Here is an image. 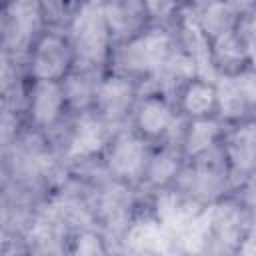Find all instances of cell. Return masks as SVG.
I'll use <instances>...</instances> for the list:
<instances>
[{
    "instance_id": "cell-1",
    "label": "cell",
    "mask_w": 256,
    "mask_h": 256,
    "mask_svg": "<svg viewBox=\"0 0 256 256\" xmlns=\"http://www.w3.org/2000/svg\"><path fill=\"white\" fill-rule=\"evenodd\" d=\"M72 38L76 52L86 62H100L106 54L108 24L104 12L96 4H84L72 22Z\"/></svg>"
},
{
    "instance_id": "cell-2",
    "label": "cell",
    "mask_w": 256,
    "mask_h": 256,
    "mask_svg": "<svg viewBox=\"0 0 256 256\" xmlns=\"http://www.w3.org/2000/svg\"><path fill=\"white\" fill-rule=\"evenodd\" d=\"M172 58V42L164 32H150L138 40H134L130 46H126L122 54V64L128 70L144 72V70H158L160 66H166V62Z\"/></svg>"
},
{
    "instance_id": "cell-3",
    "label": "cell",
    "mask_w": 256,
    "mask_h": 256,
    "mask_svg": "<svg viewBox=\"0 0 256 256\" xmlns=\"http://www.w3.org/2000/svg\"><path fill=\"white\" fill-rule=\"evenodd\" d=\"M214 96L218 98V104H220V110L224 116H228V118L240 116L244 112V108L252 106V102H254V76L250 72L240 74L236 78L224 76V78H220Z\"/></svg>"
},
{
    "instance_id": "cell-4",
    "label": "cell",
    "mask_w": 256,
    "mask_h": 256,
    "mask_svg": "<svg viewBox=\"0 0 256 256\" xmlns=\"http://www.w3.org/2000/svg\"><path fill=\"white\" fill-rule=\"evenodd\" d=\"M32 64L38 80H54L62 76L68 64L66 44L56 36H44L36 46Z\"/></svg>"
},
{
    "instance_id": "cell-5",
    "label": "cell",
    "mask_w": 256,
    "mask_h": 256,
    "mask_svg": "<svg viewBox=\"0 0 256 256\" xmlns=\"http://www.w3.org/2000/svg\"><path fill=\"white\" fill-rule=\"evenodd\" d=\"M144 158H146L144 144L138 138H134L130 134H124L114 142V146L110 150V156H108V164L116 174L134 178L142 172Z\"/></svg>"
},
{
    "instance_id": "cell-6",
    "label": "cell",
    "mask_w": 256,
    "mask_h": 256,
    "mask_svg": "<svg viewBox=\"0 0 256 256\" xmlns=\"http://www.w3.org/2000/svg\"><path fill=\"white\" fill-rule=\"evenodd\" d=\"M98 104L108 118H120L132 104V84L124 78H108L98 90Z\"/></svg>"
},
{
    "instance_id": "cell-7",
    "label": "cell",
    "mask_w": 256,
    "mask_h": 256,
    "mask_svg": "<svg viewBox=\"0 0 256 256\" xmlns=\"http://www.w3.org/2000/svg\"><path fill=\"white\" fill-rule=\"evenodd\" d=\"M62 106V90L52 80H38L32 94V116L38 124H50L56 120Z\"/></svg>"
},
{
    "instance_id": "cell-8",
    "label": "cell",
    "mask_w": 256,
    "mask_h": 256,
    "mask_svg": "<svg viewBox=\"0 0 256 256\" xmlns=\"http://www.w3.org/2000/svg\"><path fill=\"white\" fill-rule=\"evenodd\" d=\"M168 230L156 222L134 224L128 232V246L134 252H168Z\"/></svg>"
},
{
    "instance_id": "cell-9",
    "label": "cell",
    "mask_w": 256,
    "mask_h": 256,
    "mask_svg": "<svg viewBox=\"0 0 256 256\" xmlns=\"http://www.w3.org/2000/svg\"><path fill=\"white\" fill-rule=\"evenodd\" d=\"M104 140H106L104 124L92 116H84L76 126L70 144V156H90L102 148Z\"/></svg>"
},
{
    "instance_id": "cell-10",
    "label": "cell",
    "mask_w": 256,
    "mask_h": 256,
    "mask_svg": "<svg viewBox=\"0 0 256 256\" xmlns=\"http://www.w3.org/2000/svg\"><path fill=\"white\" fill-rule=\"evenodd\" d=\"M184 36H186V44H188L190 54H192L190 60L194 62V68L202 76H212L214 74L212 58H210V52H208V44H206L204 32H202V28H200L196 18L184 16Z\"/></svg>"
},
{
    "instance_id": "cell-11",
    "label": "cell",
    "mask_w": 256,
    "mask_h": 256,
    "mask_svg": "<svg viewBox=\"0 0 256 256\" xmlns=\"http://www.w3.org/2000/svg\"><path fill=\"white\" fill-rule=\"evenodd\" d=\"M8 14L12 18V30L20 42H24L40 24V6L36 0H14Z\"/></svg>"
},
{
    "instance_id": "cell-12",
    "label": "cell",
    "mask_w": 256,
    "mask_h": 256,
    "mask_svg": "<svg viewBox=\"0 0 256 256\" xmlns=\"http://www.w3.org/2000/svg\"><path fill=\"white\" fill-rule=\"evenodd\" d=\"M138 122H140V128L146 132V134H160L164 132L170 122H172V112L170 108L162 102V100H156V98H150L142 104L140 108V114H138Z\"/></svg>"
},
{
    "instance_id": "cell-13",
    "label": "cell",
    "mask_w": 256,
    "mask_h": 256,
    "mask_svg": "<svg viewBox=\"0 0 256 256\" xmlns=\"http://www.w3.org/2000/svg\"><path fill=\"white\" fill-rule=\"evenodd\" d=\"M228 156L238 170H250L254 164V126L240 128L228 144Z\"/></svg>"
},
{
    "instance_id": "cell-14",
    "label": "cell",
    "mask_w": 256,
    "mask_h": 256,
    "mask_svg": "<svg viewBox=\"0 0 256 256\" xmlns=\"http://www.w3.org/2000/svg\"><path fill=\"white\" fill-rule=\"evenodd\" d=\"M200 28L206 34L218 36L232 26V8L220 0H210L200 16Z\"/></svg>"
},
{
    "instance_id": "cell-15",
    "label": "cell",
    "mask_w": 256,
    "mask_h": 256,
    "mask_svg": "<svg viewBox=\"0 0 256 256\" xmlns=\"http://www.w3.org/2000/svg\"><path fill=\"white\" fill-rule=\"evenodd\" d=\"M102 208H104V214H106V218H108L110 224L122 226L126 222L128 210H130V194L122 186H112L104 194Z\"/></svg>"
},
{
    "instance_id": "cell-16",
    "label": "cell",
    "mask_w": 256,
    "mask_h": 256,
    "mask_svg": "<svg viewBox=\"0 0 256 256\" xmlns=\"http://www.w3.org/2000/svg\"><path fill=\"white\" fill-rule=\"evenodd\" d=\"M216 96H214V88L204 84V82H194L188 86V90L184 92V110L192 116H202L206 114L212 104H214Z\"/></svg>"
},
{
    "instance_id": "cell-17",
    "label": "cell",
    "mask_w": 256,
    "mask_h": 256,
    "mask_svg": "<svg viewBox=\"0 0 256 256\" xmlns=\"http://www.w3.org/2000/svg\"><path fill=\"white\" fill-rule=\"evenodd\" d=\"M244 44L242 40L232 32V30H226L222 34L216 36V44H214V54H216V60L222 62V64H236L242 60L244 56Z\"/></svg>"
},
{
    "instance_id": "cell-18",
    "label": "cell",
    "mask_w": 256,
    "mask_h": 256,
    "mask_svg": "<svg viewBox=\"0 0 256 256\" xmlns=\"http://www.w3.org/2000/svg\"><path fill=\"white\" fill-rule=\"evenodd\" d=\"M216 134H218V126L212 120H200V122L192 124L188 140H186L188 154H200V152L208 150L212 146Z\"/></svg>"
},
{
    "instance_id": "cell-19",
    "label": "cell",
    "mask_w": 256,
    "mask_h": 256,
    "mask_svg": "<svg viewBox=\"0 0 256 256\" xmlns=\"http://www.w3.org/2000/svg\"><path fill=\"white\" fill-rule=\"evenodd\" d=\"M176 168H178V158H176V154H172V152H160L154 160H152V164H150V180L154 182V184H164V182H168L172 176H174V172H176Z\"/></svg>"
},
{
    "instance_id": "cell-20",
    "label": "cell",
    "mask_w": 256,
    "mask_h": 256,
    "mask_svg": "<svg viewBox=\"0 0 256 256\" xmlns=\"http://www.w3.org/2000/svg\"><path fill=\"white\" fill-rule=\"evenodd\" d=\"M92 78L90 76H70L68 82H66V96L72 104L76 106H84L90 102L92 98V92H94V86L90 82Z\"/></svg>"
},
{
    "instance_id": "cell-21",
    "label": "cell",
    "mask_w": 256,
    "mask_h": 256,
    "mask_svg": "<svg viewBox=\"0 0 256 256\" xmlns=\"http://www.w3.org/2000/svg\"><path fill=\"white\" fill-rule=\"evenodd\" d=\"M16 126H18L16 116L10 110H4L0 114V144H6V142H10L14 138Z\"/></svg>"
},
{
    "instance_id": "cell-22",
    "label": "cell",
    "mask_w": 256,
    "mask_h": 256,
    "mask_svg": "<svg viewBox=\"0 0 256 256\" xmlns=\"http://www.w3.org/2000/svg\"><path fill=\"white\" fill-rule=\"evenodd\" d=\"M104 248L100 244V238L94 234H82L76 242V254H102Z\"/></svg>"
},
{
    "instance_id": "cell-23",
    "label": "cell",
    "mask_w": 256,
    "mask_h": 256,
    "mask_svg": "<svg viewBox=\"0 0 256 256\" xmlns=\"http://www.w3.org/2000/svg\"><path fill=\"white\" fill-rule=\"evenodd\" d=\"M14 82V68L6 54H0V90L10 88Z\"/></svg>"
},
{
    "instance_id": "cell-24",
    "label": "cell",
    "mask_w": 256,
    "mask_h": 256,
    "mask_svg": "<svg viewBox=\"0 0 256 256\" xmlns=\"http://www.w3.org/2000/svg\"><path fill=\"white\" fill-rule=\"evenodd\" d=\"M144 2H146V8L154 16H164V14H168L174 8L176 0H144Z\"/></svg>"
},
{
    "instance_id": "cell-25",
    "label": "cell",
    "mask_w": 256,
    "mask_h": 256,
    "mask_svg": "<svg viewBox=\"0 0 256 256\" xmlns=\"http://www.w3.org/2000/svg\"><path fill=\"white\" fill-rule=\"evenodd\" d=\"M252 0H228V4H230V8H246L248 4H250Z\"/></svg>"
},
{
    "instance_id": "cell-26",
    "label": "cell",
    "mask_w": 256,
    "mask_h": 256,
    "mask_svg": "<svg viewBox=\"0 0 256 256\" xmlns=\"http://www.w3.org/2000/svg\"><path fill=\"white\" fill-rule=\"evenodd\" d=\"M0 32H2V24H0Z\"/></svg>"
}]
</instances>
